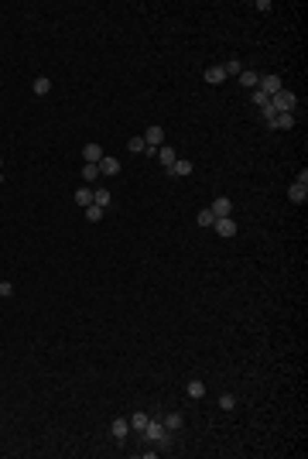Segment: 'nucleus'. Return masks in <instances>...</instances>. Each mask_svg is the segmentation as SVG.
Returning a JSON list of instances; mask_svg holds the SVG:
<instances>
[{
    "instance_id": "1a4fd4ad",
    "label": "nucleus",
    "mask_w": 308,
    "mask_h": 459,
    "mask_svg": "<svg viewBox=\"0 0 308 459\" xmlns=\"http://www.w3.org/2000/svg\"><path fill=\"white\" fill-rule=\"evenodd\" d=\"M99 158H103V148H99V144H86V148H82V161H86V165H99Z\"/></svg>"
},
{
    "instance_id": "a211bd4d",
    "label": "nucleus",
    "mask_w": 308,
    "mask_h": 459,
    "mask_svg": "<svg viewBox=\"0 0 308 459\" xmlns=\"http://www.w3.org/2000/svg\"><path fill=\"white\" fill-rule=\"evenodd\" d=\"M185 391H189V398H206V384L199 381V377H192V381H189V387H185Z\"/></svg>"
},
{
    "instance_id": "a878e982",
    "label": "nucleus",
    "mask_w": 308,
    "mask_h": 459,
    "mask_svg": "<svg viewBox=\"0 0 308 459\" xmlns=\"http://www.w3.org/2000/svg\"><path fill=\"white\" fill-rule=\"evenodd\" d=\"M144 148H147V144H144V137H130V141H127V151H144Z\"/></svg>"
},
{
    "instance_id": "ddd939ff",
    "label": "nucleus",
    "mask_w": 308,
    "mask_h": 459,
    "mask_svg": "<svg viewBox=\"0 0 308 459\" xmlns=\"http://www.w3.org/2000/svg\"><path fill=\"white\" fill-rule=\"evenodd\" d=\"M31 93H35V96H48V93H52V79L38 76V79H35V86H31Z\"/></svg>"
},
{
    "instance_id": "f3484780",
    "label": "nucleus",
    "mask_w": 308,
    "mask_h": 459,
    "mask_svg": "<svg viewBox=\"0 0 308 459\" xmlns=\"http://www.w3.org/2000/svg\"><path fill=\"white\" fill-rule=\"evenodd\" d=\"M288 199L301 206V202H308V189H305V185H291V189H288Z\"/></svg>"
},
{
    "instance_id": "6ab92c4d",
    "label": "nucleus",
    "mask_w": 308,
    "mask_h": 459,
    "mask_svg": "<svg viewBox=\"0 0 308 459\" xmlns=\"http://www.w3.org/2000/svg\"><path fill=\"white\" fill-rule=\"evenodd\" d=\"M182 425H185V418H182V415H178V411H172V415H168V418H165V428H168V432H178V428H182Z\"/></svg>"
},
{
    "instance_id": "7ed1b4c3",
    "label": "nucleus",
    "mask_w": 308,
    "mask_h": 459,
    "mask_svg": "<svg viewBox=\"0 0 308 459\" xmlns=\"http://www.w3.org/2000/svg\"><path fill=\"white\" fill-rule=\"evenodd\" d=\"M257 89L267 96H274V93H281V76H260V82H257Z\"/></svg>"
},
{
    "instance_id": "9b49d317",
    "label": "nucleus",
    "mask_w": 308,
    "mask_h": 459,
    "mask_svg": "<svg viewBox=\"0 0 308 459\" xmlns=\"http://www.w3.org/2000/svg\"><path fill=\"white\" fill-rule=\"evenodd\" d=\"M236 79L243 82V89H257V82H260V72H253V69H243Z\"/></svg>"
},
{
    "instance_id": "0eeeda50",
    "label": "nucleus",
    "mask_w": 308,
    "mask_h": 459,
    "mask_svg": "<svg viewBox=\"0 0 308 459\" xmlns=\"http://www.w3.org/2000/svg\"><path fill=\"white\" fill-rule=\"evenodd\" d=\"M267 127H274V131H291V127H294V113H277Z\"/></svg>"
},
{
    "instance_id": "f8f14e48",
    "label": "nucleus",
    "mask_w": 308,
    "mask_h": 459,
    "mask_svg": "<svg viewBox=\"0 0 308 459\" xmlns=\"http://www.w3.org/2000/svg\"><path fill=\"white\" fill-rule=\"evenodd\" d=\"M175 158H178V154H175V148H165V144H161V148H158V161H161V165H165V172H168V168H172V165H175Z\"/></svg>"
},
{
    "instance_id": "423d86ee",
    "label": "nucleus",
    "mask_w": 308,
    "mask_h": 459,
    "mask_svg": "<svg viewBox=\"0 0 308 459\" xmlns=\"http://www.w3.org/2000/svg\"><path fill=\"white\" fill-rule=\"evenodd\" d=\"M120 172V161H116L113 154H103L99 158V175H116Z\"/></svg>"
},
{
    "instance_id": "f257e3e1",
    "label": "nucleus",
    "mask_w": 308,
    "mask_h": 459,
    "mask_svg": "<svg viewBox=\"0 0 308 459\" xmlns=\"http://www.w3.org/2000/svg\"><path fill=\"white\" fill-rule=\"evenodd\" d=\"M267 103H270V110H274V113H291V110H294V103H298V96L288 93V89H281V93L270 96Z\"/></svg>"
},
{
    "instance_id": "5701e85b",
    "label": "nucleus",
    "mask_w": 308,
    "mask_h": 459,
    "mask_svg": "<svg viewBox=\"0 0 308 459\" xmlns=\"http://www.w3.org/2000/svg\"><path fill=\"white\" fill-rule=\"evenodd\" d=\"M86 219H89V223H99V219H103V206H96V202L86 206Z\"/></svg>"
},
{
    "instance_id": "4be33fe9",
    "label": "nucleus",
    "mask_w": 308,
    "mask_h": 459,
    "mask_svg": "<svg viewBox=\"0 0 308 459\" xmlns=\"http://www.w3.org/2000/svg\"><path fill=\"white\" fill-rule=\"evenodd\" d=\"M195 223H199V226H212V223H216V216H212V209H199V216H195Z\"/></svg>"
},
{
    "instance_id": "6e6552de",
    "label": "nucleus",
    "mask_w": 308,
    "mask_h": 459,
    "mask_svg": "<svg viewBox=\"0 0 308 459\" xmlns=\"http://www.w3.org/2000/svg\"><path fill=\"white\" fill-rule=\"evenodd\" d=\"M110 432H113V439L123 442V439H127V432H130V421H127V418H113V421H110Z\"/></svg>"
},
{
    "instance_id": "412c9836",
    "label": "nucleus",
    "mask_w": 308,
    "mask_h": 459,
    "mask_svg": "<svg viewBox=\"0 0 308 459\" xmlns=\"http://www.w3.org/2000/svg\"><path fill=\"white\" fill-rule=\"evenodd\" d=\"M93 202L106 209V206H110V192H106V189H93Z\"/></svg>"
},
{
    "instance_id": "cd10ccee",
    "label": "nucleus",
    "mask_w": 308,
    "mask_h": 459,
    "mask_svg": "<svg viewBox=\"0 0 308 459\" xmlns=\"http://www.w3.org/2000/svg\"><path fill=\"white\" fill-rule=\"evenodd\" d=\"M14 295V285L11 281H0V298H11Z\"/></svg>"
},
{
    "instance_id": "aec40b11",
    "label": "nucleus",
    "mask_w": 308,
    "mask_h": 459,
    "mask_svg": "<svg viewBox=\"0 0 308 459\" xmlns=\"http://www.w3.org/2000/svg\"><path fill=\"white\" fill-rule=\"evenodd\" d=\"M223 72H226V76H240V72H243V62H240V58H230V62L223 65Z\"/></svg>"
},
{
    "instance_id": "c85d7f7f",
    "label": "nucleus",
    "mask_w": 308,
    "mask_h": 459,
    "mask_svg": "<svg viewBox=\"0 0 308 459\" xmlns=\"http://www.w3.org/2000/svg\"><path fill=\"white\" fill-rule=\"evenodd\" d=\"M260 117H264V120H267V124H270V120H274V117H277V113H274V110H270V103H264V106H260Z\"/></svg>"
},
{
    "instance_id": "9d476101",
    "label": "nucleus",
    "mask_w": 308,
    "mask_h": 459,
    "mask_svg": "<svg viewBox=\"0 0 308 459\" xmlns=\"http://www.w3.org/2000/svg\"><path fill=\"white\" fill-rule=\"evenodd\" d=\"M202 76H206V82H212V86H219V82H226V72H223V65H209V69H206Z\"/></svg>"
},
{
    "instance_id": "39448f33",
    "label": "nucleus",
    "mask_w": 308,
    "mask_h": 459,
    "mask_svg": "<svg viewBox=\"0 0 308 459\" xmlns=\"http://www.w3.org/2000/svg\"><path fill=\"white\" fill-rule=\"evenodd\" d=\"M212 229L219 233V237H236V223H233V216H223V219H216Z\"/></svg>"
},
{
    "instance_id": "4468645a",
    "label": "nucleus",
    "mask_w": 308,
    "mask_h": 459,
    "mask_svg": "<svg viewBox=\"0 0 308 459\" xmlns=\"http://www.w3.org/2000/svg\"><path fill=\"white\" fill-rule=\"evenodd\" d=\"M189 172H192V161H185V158H175V165L168 168V175H175V178H178V175H189Z\"/></svg>"
},
{
    "instance_id": "bb28decb",
    "label": "nucleus",
    "mask_w": 308,
    "mask_h": 459,
    "mask_svg": "<svg viewBox=\"0 0 308 459\" xmlns=\"http://www.w3.org/2000/svg\"><path fill=\"white\" fill-rule=\"evenodd\" d=\"M250 103H253V106H264V103H267V96L260 93V89H250Z\"/></svg>"
},
{
    "instance_id": "2eb2a0df",
    "label": "nucleus",
    "mask_w": 308,
    "mask_h": 459,
    "mask_svg": "<svg viewBox=\"0 0 308 459\" xmlns=\"http://www.w3.org/2000/svg\"><path fill=\"white\" fill-rule=\"evenodd\" d=\"M76 202L82 206V209L93 206V189H89V185H79V189H76Z\"/></svg>"
},
{
    "instance_id": "f03ea898",
    "label": "nucleus",
    "mask_w": 308,
    "mask_h": 459,
    "mask_svg": "<svg viewBox=\"0 0 308 459\" xmlns=\"http://www.w3.org/2000/svg\"><path fill=\"white\" fill-rule=\"evenodd\" d=\"M140 137H144V144H147L144 151H158V148L165 144V127H158V124H154V127H147Z\"/></svg>"
},
{
    "instance_id": "c756f323",
    "label": "nucleus",
    "mask_w": 308,
    "mask_h": 459,
    "mask_svg": "<svg viewBox=\"0 0 308 459\" xmlns=\"http://www.w3.org/2000/svg\"><path fill=\"white\" fill-rule=\"evenodd\" d=\"M0 182H4V175H0Z\"/></svg>"
},
{
    "instance_id": "dca6fc26",
    "label": "nucleus",
    "mask_w": 308,
    "mask_h": 459,
    "mask_svg": "<svg viewBox=\"0 0 308 459\" xmlns=\"http://www.w3.org/2000/svg\"><path fill=\"white\" fill-rule=\"evenodd\" d=\"M127 421H130V428H134L137 435H140V432L147 428V421H151V415H144V411H137L134 418H127Z\"/></svg>"
},
{
    "instance_id": "b1692460",
    "label": "nucleus",
    "mask_w": 308,
    "mask_h": 459,
    "mask_svg": "<svg viewBox=\"0 0 308 459\" xmlns=\"http://www.w3.org/2000/svg\"><path fill=\"white\" fill-rule=\"evenodd\" d=\"M82 178H86V182H96L99 178V165H82Z\"/></svg>"
},
{
    "instance_id": "20e7f679",
    "label": "nucleus",
    "mask_w": 308,
    "mask_h": 459,
    "mask_svg": "<svg viewBox=\"0 0 308 459\" xmlns=\"http://www.w3.org/2000/svg\"><path fill=\"white\" fill-rule=\"evenodd\" d=\"M209 209H212V216H216V219H223V216H233V202L226 199V195H219V199L212 202Z\"/></svg>"
},
{
    "instance_id": "393cba45",
    "label": "nucleus",
    "mask_w": 308,
    "mask_h": 459,
    "mask_svg": "<svg viewBox=\"0 0 308 459\" xmlns=\"http://www.w3.org/2000/svg\"><path fill=\"white\" fill-rule=\"evenodd\" d=\"M219 408H223V411H233V408H236V398H233V394H219Z\"/></svg>"
}]
</instances>
